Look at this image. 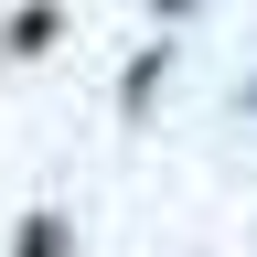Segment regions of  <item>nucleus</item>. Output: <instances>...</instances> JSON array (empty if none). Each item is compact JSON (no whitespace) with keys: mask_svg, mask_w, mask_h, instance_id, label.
<instances>
[{"mask_svg":"<svg viewBox=\"0 0 257 257\" xmlns=\"http://www.w3.org/2000/svg\"><path fill=\"white\" fill-rule=\"evenodd\" d=\"M161 11H182V0H161Z\"/></svg>","mask_w":257,"mask_h":257,"instance_id":"obj_1","label":"nucleus"}]
</instances>
